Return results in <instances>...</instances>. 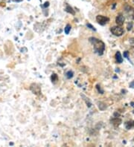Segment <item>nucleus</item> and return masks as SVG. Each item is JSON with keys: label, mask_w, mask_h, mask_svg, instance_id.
I'll return each mask as SVG.
<instances>
[{"label": "nucleus", "mask_w": 134, "mask_h": 147, "mask_svg": "<svg viewBox=\"0 0 134 147\" xmlns=\"http://www.w3.org/2000/svg\"><path fill=\"white\" fill-rule=\"evenodd\" d=\"M48 4H49L48 2H45V7H48Z\"/></svg>", "instance_id": "412c9836"}, {"label": "nucleus", "mask_w": 134, "mask_h": 147, "mask_svg": "<svg viewBox=\"0 0 134 147\" xmlns=\"http://www.w3.org/2000/svg\"><path fill=\"white\" fill-rule=\"evenodd\" d=\"M132 28H133V22H130V23H128V24H127V30L128 31H131L132 30Z\"/></svg>", "instance_id": "4468645a"}, {"label": "nucleus", "mask_w": 134, "mask_h": 147, "mask_svg": "<svg viewBox=\"0 0 134 147\" xmlns=\"http://www.w3.org/2000/svg\"><path fill=\"white\" fill-rule=\"evenodd\" d=\"M130 42H131V44L133 45H134V39H130Z\"/></svg>", "instance_id": "aec40b11"}, {"label": "nucleus", "mask_w": 134, "mask_h": 147, "mask_svg": "<svg viewBox=\"0 0 134 147\" xmlns=\"http://www.w3.org/2000/svg\"><path fill=\"white\" fill-rule=\"evenodd\" d=\"M111 123H113L116 126H119L121 123V120L119 117H115L113 120H111Z\"/></svg>", "instance_id": "0eeeda50"}, {"label": "nucleus", "mask_w": 134, "mask_h": 147, "mask_svg": "<svg viewBox=\"0 0 134 147\" xmlns=\"http://www.w3.org/2000/svg\"><path fill=\"white\" fill-rule=\"evenodd\" d=\"M31 91L35 94H40L41 93V89H40V86L37 84H32L30 87Z\"/></svg>", "instance_id": "20e7f679"}, {"label": "nucleus", "mask_w": 134, "mask_h": 147, "mask_svg": "<svg viewBox=\"0 0 134 147\" xmlns=\"http://www.w3.org/2000/svg\"><path fill=\"white\" fill-rule=\"evenodd\" d=\"M130 87H131V88H134V81H133V82L130 84Z\"/></svg>", "instance_id": "a211bd4d"}, {"label": "nucleus", "mask_w": 134, "mask_h": 147, "mask_svg": "<svg viewBox=\"0 0 134 147\" xmlns=\"http://www.w3.org/2000/svg\"><path fill=\"white\" fill-rule=\"evenodd\" d=\"M70 30H71V26H70V24H67V25L66 26V28H65V29H64L65 33H66V34H68L69 33V31H70Z\"/></svg>", "instance_id": "ddd939ff"}, {"label": "nucleus", "mask_w": 134, "mask_h": 147, "mask_svg": "<svg viewBox=\"0 0 134 147\" xmlns=\"http://www.w3.org/2000/svg\"><path fill=\"white\" fill-rule=\"evenodd\" d=\"M98 108H99L100 110L104 111V110H105V109H106V106L105 103H102V102H100V103H98Z\"/></svg>", "instance_id": "9d476101"}, {"label": "nucleus", "mask_w": 134, "mask_h": 147, "mask_svg": "<svg viewBox=\"0 0 134 147\" xmlns=\"http://www.w3.org/2000/svg\"><path fill=\"white\" fill-rule=\"evenodd\" d=\"M116 61L119 62V63H121L123 62V58L121 55V53L119 51H118L116 54Z\"/></svg>", "instance_id": "6e6552de"}, {"label": "nucleus", "mask_w": 134, "mask_h": 147, "mask_svg": "<svg viewBox=\"0 0 134 147\" xmlns=\"http://www.w3.org/2000/svg\"><path fill=\"white\" fill-rule=\"evenodd\" d=\"M128 55H129V52L128 51H124V57L127 59H128Z\"/></svg>", "instance_id": "f3484780"}, {"label": "nucleus", "mask_w": 134, "mask_h": 147, "mask_svg": "<svg viewBox=\"0 0 134 147\" xmlns=\"http://www.w3.org/2000/svg\"><path fill=\"white\" fill-rule=\"evenodd\" d=\"M110 31L111 33L116 36V37H121L124 34V31L122 28L121 27H119V26H114V27H112L110 28Z\"/></svg>", "instance_id": "f03ea898"}, {"label": "nucleus", "mask_w": 134, "mask_h": 147, "mask_svg": "<svg viewBox=\"0 0 134 147\" xmlns=\"http://www.w3.org/2000/svg\"><path fill=\"white\" fill-rule=\"evenodd\" d=\"M89 40L93 45L95 52L97 53L98 55H102L104 54V50H105L104 43L102 41H101L100 39L95 38V37H90L89 39Z\"/></svg>", "instance_id": "f257e3e1"}, {"label": "nucleus", "mask_w": 134, "mask_h": 147, "mask_svg": "<svg viewBox=\"0 0 134 147\" xmlns=\"http://www.w3.org/2000/svg\"><path fill=\"white\" fill-rule=\"evenodd\" d=\"M96 20H97L98 23L100 24L101 25H104V24H106L110 21V19L108 17L102 16V15H98L96 17Z\"/></svg>", "instance_id": "7ed1b4c3"}, {"label": "nucleus", "mask_w": 134, "mask_h": 147, "mask_svg": "<svg viewBox=\"0 0 134 147\" xmlns=\"http://www.w3.org/2000/svg\"><path fill=\"white\" fill-rule=\"evenodd\" d=\"M124 126H125V128L127 129H131L132 128H134V121L130 120V121L125 122Z\"/></svg>", "instance_id": "423d86ee"}, {"label": "nucleus", "mask_w": 134, "mask_h": 147, "mask_svg": "<svg viewBox=\"0 0 134 147\" xmlns=\"http://www.w3.org/2000/svg\"><path fill=\"white\" fill-rule=\"evenodd\" d=\"M66 12H68V13H71V14H72V15H74V11L72 9V8L71 7V6H69V5H66Z\"/></svg>", "instance_id": "1a4fd4ad"}, {"label": "nucleus", "mask_w": 134, "mask_h": 147, "mask_svg": "<svg viewBox=\"0 0 134 147\" xmlns=\"http://www.w3.org/2000/svg\"><path fill=\"white\" fill-rule=\"evenodd\" d=\"M51 80L52 82L57 81V80H58V75L56 74H53L51 75Z\"/></svg>", "instance_id": "f8f14e48"}, {"label": "nucleus", "mask_w": 134, "mask_h": 147, "mask_svg": "<svg viewBox=\"0 0 134 147\" xmlns=\"http://www.w3.org/2000/svg\"><path fill=\"white\" fill-rule=\"evenodd\" d=\"M96 88H97L98 92H100L101 94H104V91L101 88V86H100L99 85H97V86H96Z\"/></svg>", "instance_id": "2eb2a0df"}, {"label": "nucleus", "mask_w": 134, "mask_h": 147, "mask_svg": "<svg viewBox=\"0 0 134 147\" xmlns=\"http://www.w3.org/2000/svg\"><path fill=\"white\" fill-rule=\"evenodd\" d=\"M124 20H125L124 16L122 14H119V15L116 17V24H118L119 26H121V25H123V24H124Z\"/></svg>", "instance_id": "39448f33"}, {"label": "nucleus", "mask_w": 134, "mask_h": 147, "mask_svg": "<svg viewBox=\"0 0 134 147\" xmlns=\"http://www.w3.org/2000/svg\"><path fill=\"white\" fill-rule=\"evenodd\" d=\"M133 19H134V17H133Z\"/></svg>", "instance_id": "5701e85b"}, {"label": "nucleus", "mask_w": 134, "mask_h": 147, "mask_svg": "<svg viewBox=\"0 0 134 147\" xmlns=\"http://www.w3.org/2000/svg\"><path fill=\"white\" fill-rule=\"evenodd\" d=\"M87 26L88 28H89L90 29L93 30V31H96V30H95V28H94V27L91 24H89V23H87Z\"/></svg>", "instance_id": "dca6fc26"}, {"label": "nucleus", "mask_w": 134, "mask_h": 147, "mask_svg": "<svg viewBox=\"0 0 134 147\" xmlns=\"http://www.w3.org/2000/svg\"><path fill=\"white\" fill-rule=\"evenodd\" d=\"M66 77L68 78V79H70V78H72V77H73V75H74V74H73V72L72 71H69L67 73H66Z\"/></svg>", "instance_id": "9b49d317"}, {"label": "nucleus", "mask_w": 134, "mask_h": 147, "mask_svg": "<svg viewBox=\"0 0 134 147\" xmlns=\"http://www.w3.org/2000/svg\"><path fill=\"white\" fill-rule=\"evenodd\" d=\"M119 113L116 112V113L114 114V117H119Z\"/></svg>", "instance_id": "6ab92c4d"}, {"label": "nucleus", "mask_w": 134, "mask_h": 147, "mask_svg": "<svg viewBox=\"0 0 134 147\" xmlns=\"http://www.w3.org/2000/svg\"><path fill=\"white\" fill-rule=\"evenodd\" d=\"M14 1H16V2H22V0H14Z\"/></svg>", "instance_id": "4be33fe9"}]
</instances>
